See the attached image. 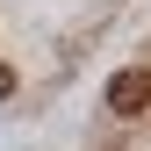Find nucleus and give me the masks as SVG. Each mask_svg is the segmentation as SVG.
<instances>
[{"instance_id": "obj_1", "label": "nucleus", "mask_w": 151, "mask_h": 151, "mask_svg": "<svg viewBox=\"0 0 151 151\" xmlns=\"http://www.w3.org/2000/svg\"><path fill=\"white\" fill-rule=\"evenodd\" d=\"M108 115H122V122L151 115V65H122L108 79Z\"/></svg>"}, {"instance_id": "obj_2", "label": "nucleus", "mask_w": 151, "mask_h": 151, "mask_svg": "<svg viewBox=\"0 0 151 151\" xmlns=\"http://www.w3.org/2000/svg\"><path fill=\"white\" fill-rule=\"evenodd\" d=\"M7 93H14V65H0V101H7Z\"/></svg>"}]
</instances>
